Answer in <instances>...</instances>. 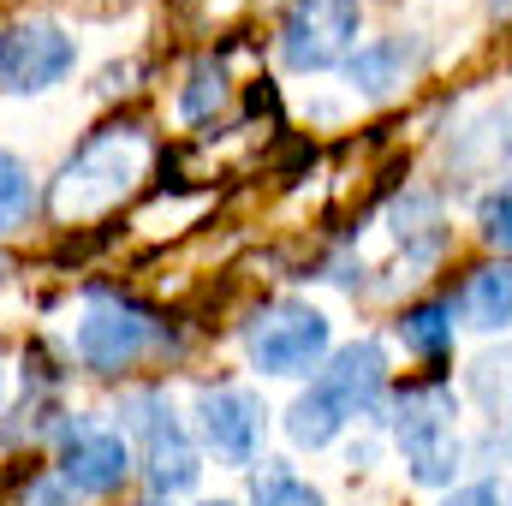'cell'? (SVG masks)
I'll use <instances>...</instances> for the list:
<instances>
[{"instance_id":"cell-1","label":"cell","mask_w":512,"mask_h":506,"mask_svg":"<svg viewBox=\"0 0 512 506\" xmlns=\"http://www.w3.org/2000/svg\"><path fill=\"white\" fill-rule=\"evenodd\" d=\"M387 429L399 441V459L411 471V483L423 489H447L465 465V441H459V399L441 376H411L393 387L387 399Z\"/></svg>"},{"instance_id":"cell-2","label":"cell","mask_w":512,"mask_h":506,"mask_svg":"<svg viewBox=\"0 0 512 506\" xmlns=\"http://www.w3.org/2000/svg\"><path fill=\"white\" fill-rule=\"evenodd\" d=\"M143 155H149V137L137 126H120V120H114V126L90 131V137L66 155V167H60V179H54V197H48L54 221L72 227V221H84V215H108L131 185H137Z\"/></svg>"},{"instance_id":"cell-3","label":"cell","mask_w":512,"mask_h":506,"mask_svg":"<svg viewBox=\"0 0 512 506\" xmlns=\"http://www.w3.org/2000/svg\"><path fill=\"white\" fill-rule=\"evenodd\" d=\"M120 429L137 441V465H143V483L173 501L179 489H197L203 477V453L185 429V417L173 411V399L161 387H137L120 399Z\"/></svg>"},{"instance_id":"cell-4","label":"cell","mask_w":512,"mask_h":506,"mask_svg":"<svg viewBox=\"0 0 512 506\" xmlns=\"http://www.w3.org/2000/svg\"><path fill=\"white\" fill-rule=\"evenodd\" d=\"M161 346H167V322L155 310H143L114 286H90V304L78 322V364L90 376H131Z\"/></svg>"},{"instance_id":"cell-5","label":"cell","mask_w":512,"mask_h":506,"mask_svg":"<svg viewBox=\"0 0 512 506\" xmlns=\"http://www.w3.org/2000/svg\"><path fill=\"white\" fill-rule=\"evenodd\" d=\"M245 358H251V370H262V376L298 381V376H310V370H328L334 328L304 298H268L251 322H245Z\"/></svg>"},{"instance_id":"cell-6","label":"cell","mask_w":512,"mask_h":506,"mask_svg":"<svg viewBox=\"0 0 512 506\" xmlns=\"http://www.w3.org/2000/svg\"><path fill=\"white\" fill-rule=\"evenodd\" d=\"M358 24L364 6L358 0H286L274 48L286 72H346V60L358 54Z\"/></svg>"},{"instance_id":"cell-7","label":"cell","mask_w":512,"mask_h":506,"mask_svg":"<svg viewBox=\"0 0 512 506\" xmlns=\"http://www.w3.org/2000/svg\"><path fill=\"white\" fill-rule=\"evenodd\" d=\"M54 477H66L72 495H114L131 477V447L126 429L96 423V417H66L54 435Z\"/></svg>"},{"instance_id":"cell-8","label":"cell","mask_w":512,"mask_h":506,"mask_svg":"<svg viewBox=\"0 0 512 506\" xmlns=\"http://www.w3.org/2000/svg\"><path fill=\"white\" fill-rule=\"evenodd\" d=\"M191 417H197L203 447H209L221 465H233V471L256 465L262 435H268V405L256 399L251 387H233V381L203 387V393H197V405H191Z\"/></svg>"},{"instance_id":"cell-9","label":"cell","mask_w":512,"mask_h":506,"mask_svg":"<svg viewBox=\"0 0 512 506\" xmlns=\"http://www.w3.org/2000/svg\"><path fill=\"white\" fill-rule=\"evenodd\" d=\"M72 60H78V42L60 24H48V18H18L0 36V84H6V96L54 90L72 72Z\"/></svg>"},{"instance_id":"cell-10","label":"cell","mask_w":512,"mask_h":506,"mask_svg":"<svg viewBox=\"0 0 512 506\" xmlns=\"http://www.w3.org/2000/svg\"><path fill=\"white\" fill-rule=\"evenodd\" d=\"M316 387L346 411V423H364V417H382L393 387H387V352L382 340H352L328 358V370L316 376Z\"/></svg>"},{"instance_id":"cell-11","label":"cell","mask_w":512,"mask_h":506,"mask_svg":"<svg viewBox=\"0 0 512 506\" xmlns=\"http://www.w3.org/2000/svg\"><path fill=\"white\" fill-rule=\"evenodd\" d=\"M465 393L483 405V435H477V465H507L512 459V346H495L471 358Z\"/></svg>"},{"instance_id":"cell-12","label":"cell","mask_w":512,"mask_h":506,"mask_svg":"<svg viewBox=\"0 0 512 506\" xmlns=\"http://www.w3.org/2000/svg\"><path fill=\"white\" fill-rule=\"evenodd\" d=\"M423 66V42L417 36H376L346 60V84L358 96H393L399 84H411Z\"/></svg>"},{"instance_id":"cell-13","label":"cell","mask_w":512,"mask_h":506,"mask_svg":"<svg viewBox=\"0 0 512 506\" xmlns=\"http://www.w3.org/2000/svg\"><path fill=\"white\" fill-rule=\"evenodd\" d=\"M453 316L477 334H501L512 322V262H483L459 280V292L447 298Z\"/></svg>"},{"instance_id":"cell-14","label":"cell","mask_w":512,"mask_h":506,"mask_svg":"<svg viewBox=\"0 0 512 506\" xmlns=\"http://www.w3.org/2000/svg\"><path fill=\"white\" fill-rule=\"evenodd\" d=\"M393 334H399V346H405L411 358H423V364H447V352H453V304H447V298L405 304L399 322H393Z\"/></svg>"},{"instance_id":"cell-15","label":"cell","mask_w":512,"mask_h":506,"mask_svg":"<svg viewBox=\"0 0 512 506\" xmlns=\"http://www.w3.org/2000/svg\"><path fill=\"white\" fill-rule=\"evenodd\" d=\"M340 429H346V411L310 381L292 405H286V435H292V447H304V453H322V447H334L340 441Z\"/></svg>"},{"instance_id":"cell-16","label":"cell","mask_w":512,"mask_h":506,"mask_svg":"<svg viewBox=\"0 0 512 506\" xmlns=\"http://www.w3.org/2000/svg\"><path fill=\"white\" fill-rule=\"evenodd\" d=\"M227 96H233V84H227V60H197L191 72H185V84H179V120L185 126H203V120H215L221 108H227Z\"/></svg>"},{"instance_id":"cell-17","label":"cell","mask_w":512,"mask_h":506,"mask_svg":"<svg viewBox=\"0 0 512 506\" xmlns=\"http://www.w3.org/2000/svg\"><path fill=\"white\" fill-rule=\"evenodd\" d=\"M30 209H36V179H30V167L18 155H6L0 161V215H6V233H18L30 221Z\"/></svg>"},{"instance_id":"cell-18","label":"cell","mask_w":512,"mask_h":506,"mask_svg":"<svg viewBox=\"0 0 512 506\" xmlns=\"http://www.w3.org/2000/svg\"><path fill=\"white\" fill-rule=\"evenodd\" d=\"M251 506H328V501H322V489H310V483L292 477L286 465H268L251 489Z\"/></svg>"},{"instance_id":"cell-19","label":"cell","mask_w":512,"mask_h":506,"mask_svg":"<svg viewBox=\"0 0 512 506\" xmlns=\"http://www.w3.org/2000/svg\"><path fill=\"white\" fill-rule=\"evenodd\" d=\"M477 239L489 251L512 256V179H501L495 191H483V203H477Z\"/></svg>"},{"instance_id":"cell-20","label":"cell","mask_w":512,"mask_h":506,"mask_svg":"<svg viewBox=\"0 0 512 506\" xmlns=\"http://www.w3.org/2000/svg\"><path fill=\"white\" fill-rule=\"evenodd\" d=\"M441 506H512V489L501 477H483V483H465V489H453Z\"/></svg>"},{"instance_id":"cell-21","label":"cell","mask_w":512,"mask_h":506,"mask_svg":"<svg viewBox=\"0 0 512 506\" xmlns=\"http://www.w3.org/2000/svg\"><path fill=\"white\" fill-rule=\"evenodd\" d=\"M12 506H72V489H66V477H42V471H36Z\"/></svg>"},{"instance_id":"cell-22","label":"cell","mask_w":512,"mask_h":506,"mask_svg":"<svg viewBox=\"0 0 512 506\" xmlns=\"http://www.w3.org/2000/svg\"><path fill=\"white\" fill-rule=\"evenodd\" d=\"M489 12H495V18H512V0H489Z\"/></svg>"},{"instance_id":"cell-23","label":"cell","mask_w":512,"mask_h":506,"mask_svg":"<svg viewBox=\"0 0 512 506\" xmlns=\"http://www.w3.org/2000/svg\"><path fill=\"white\" fill-rule=\"evenodd\" d=\"M137 506H173V501H161V495H149V501H137Z\"/></svg>"},{"instance_id":"cell-24","label":"cell","mask_w":512,"mask_h":506,"mask_svg":"<svg viewBox=\"0 0 512 506\" xmlns=\"http://www.w3.org/2000/svg\"><path fill=\"white\" fill-rule=\"evenodd\" d=\"M203 506H233V501H203Z\"/></svg>"}]
</instances>
